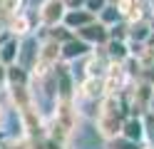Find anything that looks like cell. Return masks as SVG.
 <instances>
[{"mask_svg":"<svg viewBox=\"0 0 154 149\" xmlns=\"http://www.w3.org/2000/svg\"><path fill=\"white\" fill-rule=\"evenodd\" d=\"M65 13H67V5L65 3H60V0H45V3L40 5L37 17H40V25L42 27H55V25H60L65 20Z\"/></svg>","mask_w":154,"mask_h":149,"instance_id":"cell-1","label":"cell"},{"mask_svg":"<svg viewBox=\"0 0 154 149\" xmlns=\"http://www.w3.org/2000/svg\"><path fill=\"white\" fill-rule=\"evenodd\" d=\"M75 35L80 37V40H85L87 45H92V47H104V45L109 42V27L102 25L100 20H94V23H90L87 27L77 30Z\"/></svg>","mask_w":154,"mask_h":149,"instance_id":"cell-2","label":"cell"},{"mask_svg":"<svg viewBox=\"0 0 154 149\" xmlns=\"http://www.w3.org/2000/svg\"><path fill=\"white\" fill-rule=\"evenodd\" d=\"M127 87H129V77L124 72V67L122 65H109V70L104 72V95H119Z\"/></svg>","mask_w":154,"mask_h":149,"instance_id":"cell-3","label":"cell"},{"mask_svg":"<svg viewBox=\"0 0 154 149\" xmlns=\"http://www.w3.org/2000/svg\"><path fill=\"white\" fill-rule=\"evenodd\" d=\"M90 55H92V45H87L85 40H80L77 35L62 45V62H67V65L75 62V60H85Z\"/></svg>","mask_w":154,"mask_h":149,"instance_id":"cell-4","label":"cell"},{"mask_svg":"<svg viewBox=\"0 0 154 149\" xmlns=\"http://www.w3.org/2000/svg\"><path fill=\"white\" fill-rule=\"evenodd\" d=\"M77 97L80 99H90V102H100V99L104 97V77H85L80 89H77Z\"/></svg>","mask_w":154,"mask_h":149,"instance_id":"cell-5","label":"cell"},{"mask_svg":"<svg viewBox=\"0 0 154 149\" xmlns=\"http://www.w3.org/2000/svg\"><path fill=\"white\" fill-rule=\"evenodd\" d=\"M122 122H124L122 114H100L97 117V129H100V134L109 142V139L122 137Z\"/></svg>","mask_w":154,"mask_h":149,"instance_id":"cell-6","label":"cell"},{"mask_svg":"<svg viewBox=\"0 0 154 149\" xmlns=\"http://www.w3.org/2000/svg\"><path fill=\"white\" fill-rule=\"evenodd\" d=\"M122 137L129 139L134 144H142L147 139V132H144V119L142 117H127L122 122Z\"/></svg>","mask_w":154,"mask_h":149,"instance_id":"cell-7","label":"cell"},{"mask_svg":"<svg viewBox=\"0 0 154 149\" xmlns=\"http://www.w3.org/2000/svg\"><path fill=\"white\" fill-rule=\"evenodd\" d=\"M94 17L92 13H87L85 8H80V10H67L65 13V20H62V25L65 27H70L72 33H77V30H82V27H87L90 23H94Z\"/></svg>","mask_w":154,"mask_h":149,"instance_id":"cell-8","label":"cell"},{"mask_svg":"<svg viewBox=\"0 0 154 149\" xmlns=\"http://www.w3.org/2000/svg\"><path fill=\"white\" fill-rule=\"evenodd\" d=\"M3 27H5L13 37H23V35H27V33L32 30V25H30V20H27L25 13H13L10 17H5V20H3Z\"/></svg>","mask_w":154,"mask_h":149,"instance_id":"cell-9","label":"cell"},{"mask_svg":"<svg viewBox=\"0 0 154 149\" xmlns=\"http://www.w3.org/2000/svg\"><path fill=\"white\" fill-rule=\"evenodd\" d=\"M104 55L112 65H124L127 60L132 57L129 55V42H122V40H109L104 45Z\"/></svg>","mask_w":154,"mask_h":149,"instance_id":"cell-10","label":"cell"},{"mask_svg":"<svg viewBox=\"0 0 154 149\" xmlns=\"http://www.w3.org/2000/svg\"><path fill=\"white\" fill-rule=\"evenodd\" d=\"M152 33H154L152 23L147 17H142V20H137V23H129V40H127V42H142V45H147L152 40Z\"/></svg>","mask_w":154,"mask_h":149,"instance_id":"cell-11","label":"cell"},{"mask_svg":"<svg viewBox=\"0 0 154 149\" xmlns=\"http://www.w3.org/2000/svg\"><path fill=\"white\" fill-rule=\"evenodd\" d=\"M117 10L122 13V17L127 20V23H137V20H142L144 17V3L142 0H117Z\"/></svg>","mask_w":154,"mask_h":149,"instance_id":"cell-12","label":"cell"},{"mask_svg":"<svg viewBox=\"0 0 154 149\" xmlns=\"http://www.w3.org/2000/svg\"><path fill=\"white\" fill-rule=\"evenodd\" d=\"M30 82H32L30 70H25L17 62L8 67V87H30Z\"/></svg>","mask_w":154,"mask_h":149,"instance_id":"cell-13","label":"cell"},{"mask_svg":"<svg viewBox=\"0 0 154 149\" xmlns=\"http://www.w3.org/2000/svg\"><path fill=\"white\" fill-rule=\"evenodd\" d=\"M17 55H20V37H10L8 42L0 45V65H5V67L15 65Z\"/></svg>","mask_w":154,"mask_h":149,"instance_id":"cell-14","label":"cell"},{"mask_svg":"<svg viewBox=\"0 0 154 149\" xmlns=\"http://www.w3.org/2000/svg\"><path fill=\"white\" fill-rule=\"evenodd\" d=\"M97 20H100L102 25H107V27H112V25H117V23H122L124 17H122V13L117 10V5H112V3H109V5H107V8H104L102 13L97 15Z\"/></svg>","mask_w":154,"mask_h":149,"instance_id":"cell-15","label":"cell"},{"mask_svg":"<svg viewBox=\"0 0 154 149\" xmlns=\"http://www.w3.org/2000/svg\"><path fill=\"white\" fill-rule=\"evenodd\" d=\"M109 40H122V42L129 40V23H127V20H122V23L109 27Z\"/></svg>","mask_w":154,"mask_h":149,"instance_id":"cell-16","label":"cell"},{"mask_svg":"<svg viewBox=\"0 0 154 149\" xmlns=\"http://www.w3.org/2000/svg\"><path fill=\"white\" fill-rule=\"evenodd\" d=\"M0 149H30V139L27 137H8L0 142Z\"/></svg>","mask_w":154,"mask_h":149,"instance_id":"cell-17","label":"cell"},{"mask_svg":"<svg viewBox=\"0 0 154 149\" xmlns=\"http://www.w3.org/2000/svg\"><path fill=\"white\" fill-rule=\"evenodd\" d=\"M107 149H142V144H134L124 137H117V139H109L107 142Z\"/></svg>","mask_w":154,"mask_h":149,"instance_id":"cell-18","label":"cell"},{"mask_svg":"<svg viewBox=\"0 0 154 149\" xmlns=\"http://www.w3.org/2000/svg\"><path fill=\"white\" fill-rule=\"evenodd\" d=\"M107 5H109V0H85V10H87V13H92L94 17H97Z\"/></svg>","mask_w":154,"mask_h":149,"instance_id":"cell-19","label":"cell"},{"mask_svg":"<svg viewBox=\"0 0 154 149\" xmlns=\"http://www.w3.org/2000/svg\"><path fill=\"white\" fill-rule=\"evenodd\" d=\"M0 5H3L5 15L10 17L13 13H20V5H23V0H0Z\"/></svg>","mask_w":154,"mask_h":149,"instance_id":"cell-20","label":"cell"},{"mask_svg":"<svg viewBox=\"0 0 154 149\" xmlns=\"http://www.w3.org/2000/svg\"><path fill=\"white\" fill-rule=\"evenodd\" d=\"M67 10H80V8H85V0H67Z\"/></svg>","mask_w":154,"mask_h":149,"instance_id":"cell-21","label":"cell"},{"mask_svg":"<svg viewBox=\"0 0 154 149\" xmlns=\"http://www.w3.org/2000/svg\"><path fill=\"white\" fill-rule=\"evenodd\" d=\"M8 85V67L5 65H0V87Z\"/></svg>","mask_w":154,"mask_h":149,"instance_id":"cell-22","label":"cell"},{"mask_svg":"<svg viewBox=\"0 0 154 149\" xmlns=\"http://www.w3.org/2000/svg\"><path fill=\"white\" fill-rule=\"evenodd\" d=\"M5 122V112H3V107H0V124Z\"/></svg>","mask_w":154,"mask_h":149,"instance_id":"cell-23","label":"cell"},{"mask_svg":"<svg viewBox=\"0 0 154 149\" xmlns=\"http://www.w3.org/2000/svg\"><path fill=\"white\" fill-rule=\"evenodd\" d=\"M142 149H154V147H149V144H147V147H142Z\"/></svg>","mask_w":154,"mask_h":149,"instance_id":"cell-24","label":"cell"},{"mask_svg":"<svg viewBox=\"0 0 154 149\" xmlns=\"http://www.w3.org/2000/svg\"><path fill=\"white\" fill-rule=\"evenodd\" d=\"M109 3H112V5H114V3H117V0H109Z\"/></svg>","mask_w":154,"mask_h":149,"instance_id":"cell-25","label":"cell"},{"mask_svg":"<svg viewBox=\"0 0 154 149\" xmlns=\"http://www.w3.org/2000/svg\"><path fill=\"white\" fill-rule=\"evenodd\" d=\"M60 3H67V0H60Z\"/></svg>","mask_w":154,"mask_h":149,"instance_id":"cell-26","label":"cell"}]
</instances>
